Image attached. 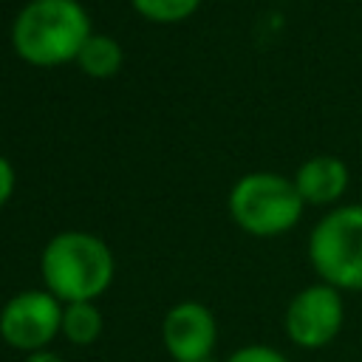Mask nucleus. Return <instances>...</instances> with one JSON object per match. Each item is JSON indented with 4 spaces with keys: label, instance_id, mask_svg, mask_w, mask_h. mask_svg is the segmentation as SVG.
<instances>
[{
    "label": "nucleus",
    "instance_id": "4468645a",
    "mask_svg": "<svg viewBox=\"0 0 362 362\" xmlns=\"http://www.w3.org/2000/svg\"><path fill=\"white\" fill-rule=\"evenodd\" d=\"M23 362H62V356L59 354H54V351H34V354H25V359Z\"/></svg>",
    "mask_w": 362,
    "mask_h": 362
},
{
    "label": "nucleus",
    "instance_id": "f03ea898",
    "mask_svg": "<svg viewBox=\"0 0 362 362\" xmlns=\"http://www.w3.org/2000/svg\"><path fill=\"white\" fill-rule=\"evenodd\" d=\"M116 274L110 246L85 229L57 232L40 255L42 288L59 303H96Z\"/></svg>",
    "mask_w": 362,
    "mask_h": 362
},
{
    "label": "nucleus",
    "instance_id": "0eeeda50",
    "mask_svg": "<svg viewBox=\"0 0 362 362\" xmlns=\"http://www.w3.org/2000/svg\"><path fill=\"white\" fill-rule=\"evenodd\" d=\"M161 342L173 362H206L218 342L215 314L198 300L175 303L161 320Z\"/></svg>",
    "mask_w": 362,
    "mask_h": 362
},
{
    "label": "nucleus",
    "instance_id": "9d476101",
    "mask_svg": "<svg viewBox=\"0 0 362 362\" xmlns=\"http://www.w3.org/2000/svg\"><path fill=\"white\" fill-rule=\"evenodd\" d=\"M105 320L96 303H65L62 305V325L59 334L71 345H93L102 337Z\"/></svg>",
    "mask_w": 362,
    "mask_h": 362
},
{
    "label": "nucleus",
    "instance_id": "9b49d317",
    "mask_svg": "<svg viewBox=\"0 0 362 362\" xmlns=\"http://www.w3.org/2000/svg\"><path fill=\"white\" fill-rule=\"evenodd\" d=\"M204 0H130V8L158 25H173L187 17H192L201 8Z\"/></svg>",
    "mask_w": 362,
    "mask_h": 362
},
{
    "label": "nucleus",
    "instance_id": "1a4fd4ad",
    "mask_svg": "<svg viewBox=\"0 0 362 362\" xmlns=\"http://www.w3.org/2000/svg\"><path fill=\"white\" fill-rule=\"evenodd\" d=\"M122 62H124L122 45L113 37L96 34V31L85 40V45L76 54V68L85 76H90V79H110V76H116Z\"/></svg>",
    "mask_w": 362,
    "mask_h": 362
},
{
    "label": "nucleus",
    "instance_id": "423d86ee",
    "mask_svg": "<svg viewBox=\"0 0 362 362\" xmlns=\"http://www.w3.org/2000/svg\"><path fill=\"white\" fill-rule=\"evenodd\" d=\"M62 305L45 288H25L0 308V339L14 351H42L59 334Z\"/></svg>",
    "mask_w": 362,
    "mask_h": 362
},
{
    "label": "nucleus",
    "instance_id": "ddd939ff",
    "mask_svg": "<svg viewBox=\"0 0 362 362\" xmlns=\"http://www.w3.org/2000/svg\"><path fill=\"white\" fill-rule=\"evenodd\" d=\"M14 187H17V173H14V164L0 156V209L8 204V198L14 195Z\"/></svg>",
    "mask_w": 362,
    "mask_h": 362
},
{
    "label": "nucleus",
    "instance_id": "f8f14e48",
    "mask_svg": "<svg viewBox=\"0 0 362 362\" xmlns=\"http://www.w3.org/2000/svg\"><path fill=\"white\" fill-rule=\"evenodd\" d=\"M223 362H288V359L272 345H243L232 351Z\"/></svg>",
    "mask_w": 362,
    "mask_h": 362
},
{
    "label": "nucleus",
    "instance_id": "39448f33",
    "mask_svg": "<svg viewBox=\"0 0 362 362\" xmlns=\"http://www.w3.org/2000/svg\"><path fill=\"white\" fill-rule=\"evenodd\" d=\"M345 322V303L342 291L328 283H311L300 288L286 311H283V331L291 345L303 351H320L337 339Z\"/></svg>",
    "mask_w": 362,
    "mask_h": 362
},
{
    "label": "nucleus",
    "instance_id": "f257e3e1",
    "mask_svg": "<svg viewBox=\"0 0 362 362\" xmlns=\"http://www.w3.org/2000/svg\"><path fill=\"white\" fill-rule=\"evenodd\" d=\"M90 34V14L79 0H28L14 14L8 37L25 65L59 68L76 62Z\"/></svg>",
    "mask_w": 362,
    "mask_h": 362
},
{
    "label": "nucleus",
    "instance_id": "20e7f679",
    "mask_svg": "<svg viewBox=\"0 0 362 362\" xmlns=\"http://www.w3.org/2000/svg\"><path fill=\"white\" fill-rule=\"evenodd\" d=\"M305 255L320 283L362 294V204L328 209L311 226Z\"/></svg>",
    "mask_w": 362,
    "mask_h": 362
},
{
    "label": "nucleus",
    "instance_id": "6e6552de",
    "mask_svg": "<svg viewBox=\"0 0 362 362\" xmlns=\"http://www.w3.org/2000/svg\"><path fill=\"white\" fill-rule=\"evenodd\" d=\"M305 206H334L351 187V170L339 156H311L291 175Z\"/></svg>",
    "mask_w": 362,
    "mask_h": 362
},
{
    "label": "nucleus",
    "instance_id": "7ed1b4c3",
    "mask_svg": "<svg viewBox=\"0 0 362 362\" xmlns=\"http://www.w3.org/2000/svg\"><path fill=\"white\" fill-rule=\"evenodd\" d=\"M226 206L235 226L246 235L277 238L300 223L305 201L300 198L291 178L272 170H255L232 184Z\"/></svg>",
    "mask_w": 362,
    "mask_h": 362
}]
</instances>
